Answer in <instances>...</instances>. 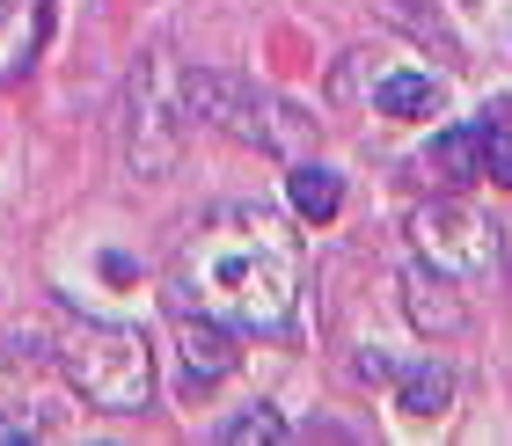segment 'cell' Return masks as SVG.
Segmentation results:
<instances>
[{
  "mask_svg": "<svg viewBox=\"0 0 512 446\" xmlns=\"http://www.w3.org/2000/svg\"><path fill=\"white\" fill-rule=\"evenodd\" d=\"M176 293H198V308L220 315L227 330L286 337L293 330V300H300L293 242L278 234L271 213H256V205H227V213H213L198 227V242L183 249Z\"/></svg>",
  "mask_w": 512,
  "mask_h": 446,
  "instance_id": "obj_1",
  "label": "cell"
},
{
  "mask_svg": "<svg viewBox=\"0 0 512 446\" xmlns=\"http://www.w3.org/2000/svg\"><path fill=\"white\" fill-rule=\"evenodd\" d=\"M66 366V388L81 395L88 410H110V417H139L154 403V351L139 330H118V322H81L59 351Z\"/></svg>",
  "mask_w": 512,
  "mask_h": 446,
  "instance_id": "obj_2",
  "label": "cell"
},
{
  "mask_svg": "<svg viewBox=\"0 0 512 446\" xmlns=\"http://www.w3.org/2000/svg\"><path fill=\"white\" fill-rule=\"evenodd\" d=\"M191 132V96H183V66L169 44L139 52L125 81V169L132 176H169Z\"/></svg>",
  "mask_w": 512,
  "mask_h": 446,
  "instance_id": "obj_3",
  "label": "cell"
},
{
  "mask_svg": "<svg viewBox=\"0 0 512 446\" xmlns=\"http://www.w3.org/2000/svg\"><path fill=\"white\" fill-rule=\"evenodd\" d=\"M410 242H417V256H425L432 271L476 278V271H491V256H498V227L476 220L461 198H439V205H417L410 213Z\"/></svg>",
  "mask_w": 512,
  "mask_h": 446,
  "instance_id": "obj_4",
  "label": "cell"
},
{
  "mask_svg": "<svg viewBox=\"0 0 512 446\" xmlns=\"http://www.w3.org/2000/svg\"><path fill=\"white\" fill-rule=\"evenodd\" d=\"M176 351H183V373H191V388H213L235 373V337H227V322L220 315H191V308H176Z\"/></svg>",
  "mask_w": 512,
  "mask_h": 446,
  "instance_id": "obj_5",
  "label": "cell"
},
{
  "mask_svg": "<svg viewBox=\"0 0 512 446\" xmlns=\"http://www.w3.org/2000/svg\"><path fill=\"white\" fill-rule=\"evenodd\" d=\"M403 308H410V322L425 337H461V330H469V308L454 300L447 271H432V264H410L403 271Z\"/></svg>",
  "mask_w": 512,
  "mask_h": 446,
  "instance_id": "obj_6",
  "label": "cell"
},
{
  "mask_svg": "<svg viewBox=\"0 0 512 446\" xmlns=\"http://www.w3.org/2000/svg\"><path fill=\"white\" fill-rule=\"evenodd\" d=\"M286 198H293V213L300 220H337V205H344V176L337 169H322V161H293V176H286Z\"/></svg>",
  "mask_w": 512,
  "mask_h": 446,
  "instance_id": "obj_7",
  "label": "cell"
},
{
  "mask_svg": "<svg viewBox=\"0 0 512 446\" xmlns=\"http://www.w3.org/2000/svg\"><path fill=\"white\" fill-rule=\"evenodd\" d=\"M395 403H403L410 417H439L454 403V373L439 359H417V366H395Z\"/></svg>",
  "mask_w": 512,
  "mask_h": 446,
  "instance_id": "obj_8",
  "label": "cell"
},
{
  "mask_svg": "<svg viewBox=\"0 0 512 446\" xmlns=\"http://www.w3.org/2000/svg\"><path fill=\"white\" fill-rule=\"evenodd\" d=\"M374 110H381V117H432V110H439V81L395 66V74L374 81Z\"/></svg>",
  "mask_w": 512,
  "mask_h": 446,
  "instance_id": "obj_9",
  "label": "cell"
},
{
  "mask_svg": "<svg viewBox=\"0 0 512 446\" xmlns=\"http://www.w3.org/2000/svg\"><path fill=\"white\" fill-rule=\"evenodd\" d=\"M432 169L447 176V183H476L483 176V132L476 125H447L432 139Z\"/></svg>",
  "mask_w": 512,
  "mask_h": 446,
  "instance_id": "obj_10",
  "label": "cell"
},
{
  "mask_svg": "<svg viewBox=\"0 0 512 446\" xmlns=\"http://www.w3.org/2000/svg\"><path fill=\"white\" fill-rule=\"evenodd\" d=\"M476 132H483V176L512 191V96H498L491 110H483Z\"/></svg>",
  "mask_w": 512,
  "mask_h": 446,
  "instance_id": "obj_11",
  "label": "cell"
},
{
  "mask_svg": "<svg viewBox=\"0 0 512 446\" xmlns=\"http://www.w3.org/2000/svg\"><path fill=\"white\" fill-rule=\"evenodd\" d=\"M220 439H227V446H278V439H286V417H278L271 403H256L249 417H235V425H220Z\"/></svg>",
  "mask_w": 512,
  "mask_h": 446,
  "instance_id": "obj_12",
  "label": "cell"
},
{
  "mask_svg": "<svg viewBox=\"0 0 512 446\" xmlns=\"http://www.w3.org/2000/svg\"><path fill=\"white\" fill-rule=\"evenodd\" d=\"M359 381H395V359L388 351H359Z\"/></svg>",
  "mask_w": 512,
  "mask_h": 446,
  "instance_id": "obj_13",
  "label": "cell"
},
{
  "mask_svg": "<svg viewBox=\"0 0 512 446\" xmlns=\"http://www.w3.org/2000/svg\"><path fill=\"white\" fill-rule=\"evenodd\" d=\"M0 439H37V417H0Z\"/></svg>",
  "mask_w": 512,
  "mask_h": 446,
  "instance_id": "obj_14",
  "label": "cell"
},
{
  "mask_svg": "<svg viewBox=\"0 0 512 446\" xmlns=\"http://www.w3.org/2000/svg\"><path fill=\"white\" fill-rule=\"evenodd\" d=\"M0 8H8V0H0Z\"/></svg>",
  "mask_w": 512,
  "mask_h": 446,
  "instance_id": "obj_15",
  "label": "cell"
}]
</instances>
